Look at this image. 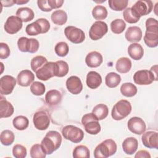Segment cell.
Masks as SVG:
<instances>
[{"mask_svg":"<svg viewBox=\"0 0 158 158\" xmlns=\"http://www.w3.org/2000/svg\"><path fill=\"white\" fill-rule=\"evenodd\" d=\"M146 30L144 41L147 46L156 48L158 45V22L154 18H149L146 21Z\"/></svg>","mask_w":158,"mask_h":158,"instance_id":"cell-1","label":"cell"},{"mask_svg":"<svg viewBox=\"0 0 158 158\" xmlns=\"http://www.w3.org/2000/svg\"><path fill=\"white\" fill-rule=\"evenodd\" d=\"M12 124L15 129L18 130H24L28 127L29 120L27 117L19 115L13 119Z\"/></svg>","mask_w":158,"mask_h":158,"instance_id":"cell-33","label":"cell"},{"mask_svg":"<svg viewBox=\"0 0 158 158\" xmlns=\"http://www.w3.org/2000/svg\"><path fill=\"white\" fill-rule=\"evenodd\" d=\"M131 68V60L126 57L118 59L115 64V69L120 73H128Z\"/></svg>","mask_w":158,"mask_h":158,"instance_id":"cell-27","label":"cell"},{"mask_svg":"<svg viewBox=\"0 0 158 158\" xmlns=\"http://www.w3.org/2000/svg\"><path fill=\"white\" fill-rule=\"evenodd\" d=\"M65 84L68 91L73 94H78L82 91L83 84L77 76H71L68 78Z\"/></svg>","mask_w":158,"mask_h":158,"instance_id":"cell-18","label":"cell"},{"mask_svg":"<svg viewBox=\"0 0 158 158\" xmlns=\"http://www.w3.org/2000/svg\"><path fill=\"white\" fill-rule=\"evenodd\" d=\"M121 81V77L120 75L115 72H110L107 74L105 77V83L107 87L114 88L117 87Z\"/></svg>","mask_w":158,"mask_h":158,"instance_id":"cell-31","label":"cell"},{"mask_svg":"<svg viewBox=\"0 0 158 158\" xmlns=\"http://www.w3.org/2000/svg\"><path fill=\"white\" fill-rule=\"evenodd\" d=\"M30 156L32 158H44L46 153L40 144H33L30 149Z\"/></svg>","mask_w":158,"mask_h":158,"instance_id":"cell-41","label":"cell"},{"mask_svg":"<svg viewBox=\"0 0 158 158\" xmlns=\"http://www.w3.org/2000/svg\"><path fill=\"white\" fill-rule=\"evenodd\" d=\"M108 31V27L103 21H96L91 27L89 30V38L94 41L102 38Z\"/></svg>","mask_w":158,"mask_h":158,"instance_id":"cell-12","label":"cell"},{"mask_svg":"<svg viewBox=\"0 0 158 158\" xmlns=\"http://www.w3.org/2000/svg\"><path fill=\"white\" fill-rule=\"evenodd\" d=\"M117 151V144L112 139H107L99 144L94 151L95 158H107L114 155Z\"/></svg>","mask_w":158,"mask_h":158,"instance_id":"cell-3","label":"cell"},{"mask_svg":"<svg viewBox=\"0 0 158 158\" xmlns=\"http://www.w3.org/2000/svg\"><path fill=\"white\" fill-rule=\"evenodd\" d=\"M2 3V4L5 6V7H10V6H12L14 5V1H1V2Z\"/></svg>","mask_w":158,"mask_h":158,"instance_id":"cell-52","label":"cell"},{"mask_svg":"<svg viewBox=\"0 0 158 158\" xmlns=\"http://www.w3.org/2000/svg\"><path fill=\"white\" fill-rule=\"evenodd\" d=\"M35 79V75L30 70H23L19 72L17 77L19 85L23 87L30 86Z\"/></svg>","mask_w":158,"mask_h":158,"instance_id":"cell-19","label":"cell"},{"mask_svg":"<svg viewBox=\"0 0 158 158\" xmlns=\"http://www.w3.org/2000/svg\"><path fill=\"white\" fill-rule=\"evenodd\" d=\"M86 83L89 88L96 89L102 83V77L99 73L95 71H90L86 75Z\"/></svg>","mask_w":158,"mask_h":158,"instance_id":"cell-23","label":"cell"},{"mask_svg":"<svg viewBox=\"0 0 158 158\" xmlns=\"http://www.w3.org/2000/svg\"><path fill=\"white\" fill-rule=\"evenodd\" d=\"M138 147V141L134 137H128L122 143V149L124 152L128 155L133 154Z\"/></svg>","mask_w":158,"mask_h":158,"instance_id":"cell-24","label":"cell"},{"mask_svg":"<svg viewBox=\"0 0 158 158\" xmlns=\"http://www.w3.org/2000/svg\"><path fill=\"white\" fill-rule=\"evenodd\" d=\"M64 2L63 0H48V3L52 9L61 7Z\"/></svg>","mask_w":158,"mask_h":158,"instance_id":"cell-50","label":"cell"},{"mask_svg":"<svg viewBox=\"0 0 158 158\" xmlns=\"http://www.w3.org/2000/svg\"><path fill=\"white\" fill-rule=\"evenodd\" d=\"M51 19L54 24L63 25L67 22V15L63 10H56L51 14Z\"/></svg>","mask_w":158,"mask_h":158,"instance_id":"cell-29","label":"cell"},{"mask_svg":"<svg viewBox=\"0 0 158 158\" xmlns=\"http://www.w3.org/2000/svg\"><path fill=\"white\" fill-rule=\"evenodd\" d=\"M62 135L65 139L74 143L81 142L84 138L83 131L78 127L72 125L65 126L62 130Z\"/></svg>","mask_w":158,"mask_h":158,"instance_id":"cell-6","label":"cell"},{"mask_svg":"<svg viewBox=\"0 0 158 158\" xmlns=\"http://www.w3.org/2000/svg\"><path fill=\"white\" fill-rule=\"evenodd\" d=\"M15 15L23 22H28L32 20L35 16L33 10L27 7L19 8Z\"/></svg>","mask_w":158,"mask_h":158,"instance_id":"cell-28","label":"cell"},{"mask_svg":"<svg viewBox=\"0 0 158 158\" xmlns=\"http://www.w3.org/2000/svg\"><path fill=\"white\" fill-rule=\"evenodd\" d=\"M46 88L44 85L40 81H33L30 86V91L36 96H41L44 94Z\"/></svg>","mask_w":158,"mask_h":158,"instance_id":"cell-44","label":"cell"},{"mask_svg":"<svg viewBox=\"0 0 158 158\" xmlns=\"http://www.w3.org/2000/svg\"><path fill=\"white\" fill-rule=\"evenodd\" d=\"M25 31L27 34L30 36H36L40 33H43L42 28L36 20L30 24H28L26 27Z\"/></svg>","mask_w":158,"mask_h":158,"instance_id":"cell-39","label":"cell"},{"mask_svg":"<svg viewBox=\"0 0 158 158\" xmlns=\"http://www.w3.org/2000/svg\"><path fill=\"white\" fill-rule=\"evenodd\" d=\"M102 62V56L98 51H91L85 57L86 64L91 68H96L100 66Z\"/></svg>","mask_w":158,"mask_h":158,"instance_id":"cell-20","label":"cell"},{"mask_svg":"<svg viewBox=\"0 0 158 158\" xmlns=\"http://www.w3.org/2000/svg\"><path fill=\"white\" fill-rule=\"evenodd\" d=\"M81 123L85 131L93 135L98 134L101 129L98 118L93 113H88L84 115L81 118Z\"/></svg>","mask_w":158,"mask_h":158,"instance_id":"cell-5","label":"cell"},{"mask_svg":"<svg viewBox=\"0 0 158 158\" xmlns=\"http://www.w3.org/2000/svg\"><path fill=\"white\" fill-rule=\"evenodd\" d=\"M64 34L70 41L75 44L81 43L85 39L84 31L81 29L74 26H67L65 27Z\"/></svg>","mask_w":158,"mask_h":158,"instance_id":"cell-11","label":"cell"},{"mask_svg":"<svg viewBox=\"0 0 158 158\" xmlns=\"http://www.w3.org/2000/svg\"><path fill=\"white\" fill-rule=\"evenodd\" d=\"M134 82L139 85H148L154 81H157V78L154 73L148 70H140L136 72L133 75Z\"/></svg>","mask_w":158,"mask_h":158,"instance_id":"cell-10","label":"cell"},{"mask_svg":"<svg viewBox=\"0 0 158 158\" xmlns=\"http://www.w3.org/2000/svg\"><path fill=\"white\" fill-rule=\"evenodd\" d=\"M92 113L98 120H102L106 118L108 115L109 109L106 105L104 104H99L94 107Z\"/></svg>","mask_w":158,"mask_h":158,"instance_id":"cell-30","label":"cell"},{"mask_svg":"<svg viewBox=\"0 0 158 158\" xmlns=\"http://www.w3.org/2000/svg\"><path fill=\"white\" fill-rule=\"evenodd\" d=\"M54 51L56 54L60 57L66 56L69 51V45L67 43L64 41H60L57 43L54 48Z\"/></svg>","mask_w":158,"mask_h":158,"instance_id":"cell-43","label":"cell"},{"mask_svg":"<svg viewBox=\"0 0 158 158\" xmlns=\"http://www.w3.org/2000/svg\"><path fill=\"white\" fill-rule=\"evenodd\" d=\"M47 62L48 60L45 57L43 56H36L34 57L31 60V69L33 72H36Z\"/></svg>","mask_w":158,"mask_h":158,"instance_id":"cell-38","label":"cell"},{"mask_svg":"<svg viewBox=\"0 0 158 158\" xmlns=\"http://www.w3.org/2000/svg\"><path fill=\"white\" fill-rule=\"evenodd\" d=\"M125 38L127 41L131 43H137L141 41L142 38L141 29L137 26L130 27L126 31Z\"/></svg>","mask_w":158,"mask_h":158,"instance_id":"cell-21","label":"cell"},{"mask_svg":"<svg viewBox=\"0 0 158 158\" xmlns=\"http://www.w3.org/2000/svg\"><path fill=\"white\" fill-rule=\"evenodd\" d=\"M22 21L17 16L11 15L9 17L4 25L5 31L9 34H15L22 28Z\"/></svg>","mask_w":158,"mask_h":158,"instance_id":"cell-14","label":"cell"},{"mask_svg":"<svg viewBox=\"0 0 158 158\" xmlns=\"http://www.w3.org/2000/svg\"><path fill=\"white\" fill-rule=\"evenodd\" d=\"M153 9V3L149 0H139L131 7V10L135 17L140 19L141 16L149 14Z\"/></svg>","mask_w":158,"mask_h":158,"instance_id":"cell-7","label":"cell"},{"mask_svg":"<svg viewBox=\"0 0 158 158\" xmlns=\"http://www.w3.org/2000/svg\"><path fill=\"white\" fill-rule=\"evenodd\" d=\"M15 4H17L18 5L20 4H26L28 2V1H23V0H17V1H14Z\"/></svg>","mask_w":158,"mask_h":158,"instance_id":"cell-53","label":"cell"},{"mask_svg":"<svg viewBox=\"0 0 158 158\" xmlns=\"http://www.w3.org/2000/svg\"><path fill=\"white\" fill-rule=\"evenodd\" d=\"M36 21L40 24V25L42 28L43 33H46L49 30V29H50V23L46 19L40 18V19H38L36 20Z\"/></svg>","mask_w":158,"mask_h":158,"instance_id":"cell-49","label":"cell"},{"mask_svg":"<svg viewBox=\"0 0 158 158\" xmlns=\"http://www.w3.org/2000/svg\"><path fill=\"white\" fill-rule=\"evenodd\" d=\"M127 127L131 132L136 135L143 134L146 129L144 121L138 117H133L130 118L128 121Z\"/></svg>","mask_w":158,"mask_h":158,"instance_id":"cell-16","label":"cell"},{"mask_svg":"<svg viewBox=\"0 0 158 158\" xmlns=\"http://www.w3.org/2000/svg\"><path fill=\"white\" fill-rule=\"evenodd\" d=\"M131 105L128 101L120 100L113 106L111 116L115 120H121L131 113Z\"/></svg>","mask_w":158,"mask_h":158,"instance_id":"cell-4","label":"cell"},{"mask_svg":"<svg viewBox=\"0 0 158 158\" xmlns=\"http://www.w3.org/2000/svg\"><path fill=\"white\" fill-rule=\"evenodd\" d=\"M151 157L149 152L146 150H139L135 156V158H151Z\"/></svg>","mask_w":158,"mask_h":158,"instance_id":"cell-51","label":"cell"},{"mask_svg":"<svg viewBox=\"0 0 158 158\" xmlns=\"http://www.w3.org/2000/svg\"><path fill=\"white\" fill-rule=\"evenodd\" d=\"M33 122L35 127L37 130H45L50 125V118L45 111L39 110L34 114Z\"/></svg>","mask_w":158,"mask_h":158,"instance_id":"cell-13","label":"cell"},{"mask_svg":"<svg viewBox=\"0 0 158 158\" xmlns=\"http://www.w3.org/2000/svg\"><path fill=\"white\" fill-rule=\"evenodd\" d=\"M109 7L115 11H121L125 9L128 3L127 0H109L108 1Z\"/></svg>","mask_w":158,"mask_h":158,"instance_id":"cell-40","label":"cell"},{"mask_svg":"<svg viewBox=\"0 0 158 158\" xmlns=\"http://www.w3.org/2000/svg\"><path fill=\"white\" fill-rule=\"evenodd\" d=\"M62 143L61 135L57 131H49L42 139L41 145L46 154H51L60 146Z\"/></svg>","mask_w":158,"mask_h":158,"instance_id":"cell-2","label":"cell"},{"mask_svg":"<svg viewBox=\"0 0 158 158\" xmlns=\"http://www.w3.org/2000/svg\"><path fill=\"white\" fill-rule=\"evenodd\" d=\"M120 92L124 96L133 97L137 93V88L131 83H124L120 87Z\"/></svg>","mask_w":158,"mask_h":158,"instance_id":"cell-32","label":"cell"},{"mask_svg":"<svg viewBox=\"0 0 158 158\" xmlns=\"http://www.w3.org/2000/svg\"><path fill=\"white\" fill-rule=\"evenodd\" d=\"M0 64H1V66H2V65H3V64H2V62H1V63H0ZM2 71H3V69H2V71H1V73H2Z\"/></svg>","mask_w":158,"mask_h":158,"instance_id":"cell-54","label":"cell"},{"mask_svg":"<svg viewBox=\"0 0 158 158\" xmlns=\"http://www.w3.org/2000/svg\"><path fill=\"white\" fill-rule=\"evenodd\" d=\"M123 17L124 20L129 23H135L138 22L139 19L137 18L134 15L131 10V7L127 8L123 12Z\"/></svg>","mask_w":158,"mask_h":158,"instance_id":"cell-46","label":"cell"},{"mask_svg":"<svg viewBox=\"0 0 158 158\" xmlns=\"http://www.w3.org/2000/svg\"><path fill=\"white\" fill-rule=\"evenodd\" d=\"M15 139V136L14 133L9 130H3L0 136L1 143L4 146H9L11 145Z\"/></svg>","mask_w":158,"mask_h":158,"instance_id":"cell-35","label":"cell"},{"mask_svg":"<svg viewBox=\"0 0 158 158\" xmlns=\"http://www.w3.org/2000/svg\"><path fill=\"white\" fill-rule=\"evenodd\" d=\"M17 46L21 52L35 53L39 49L40 44L38 41L35 38H28L22 36L18 40Z\"/></svg>","mask_w":158,"mask_h":158,"instance_id":"cell-8","label":"cell"},{"mask_svg":"<svg viewBox=\"0 0 158 158\" xmlns=\"http://www.w3.org/2000/svg\"><path fill=\"white\" fill-rule=\"evenodd\" d=\"M14 108L12 104L2 95L0 99V118H7L12 115Z\"/></svg>","mask_w":158,"mask_h":158,"instance_id":"cell-22","label":"cell"},{"mask_svg":"<svg viewBox=\"0 0 158 158\" xmlns=\"http://www.w3.org/2000/svg\"><path fill=\"white\" fill-rule=\"evenodd\" d=\"M73 157L74 158H89L90 157L89 150L85 145L77 146L73 151Z\"/></svg>","mask_w":158,"mask_h":158,"instance_id":"cell-36","label":"cell"},{"mask_svg":"<svg viewBox=\"0 0 158 158\" xmlns=\"http://www.w3.org/2000/svg\"><path fill=\"white\" fill-rule=\"evenodd\" d=\"M143 145L150 149H158V133L154 131L144 132L141 136Z\"/></svg>","mask_w":158,"mask_h":158,"instance_id":"cell-17","label":"cell"},{"mask_svg":"<svg viewBox=\"0 0 158 158\" xmlns=\"http://www.w3.org/2000/svg\"><path fill=\"white\" fill-rule=\"evenodd\" d=\"M92 15L94 19L98 21H101V20L105 19L107 16V9L103 6L97 5L93 9Z\"/></svg>","mask_w":158,"mask_h":158,"instance_id":"cell-34","label":"cell"},{"mask_svg":"<svg viewBox=\"0 0 158 158\" xmlns=\"http://www.w3.org/2000/svg\"><path fill=\"white\" fill-rule=\"evenodd\" d=\"M35 73L38 79L46 81L53 77H56L57 64L56 62H48Z\"/></svg>","mask_w":158,"mask_h":158,"instance_id":"cell-9","label":"cell"},{"mask_svg":"<svg viewBox=\"0 0 158 158\" xmlns=\"http://www.w3.org/2000/svg\"><path fill=\"white\" fill-rule=\"evenodd\" d=\"M10 54V51L9 46L5 43H0V59H7Z\"/></svg>","mask_w":158,"mask_h":158,"instance_id":"cell-47","label":"cell"},{"mask_svg":"<svg viewBox=\"0 0 158 158\" xmlns=\"http://www.w3.org/2000/svg\"><path fill=\"white\" fill-rule=\"evenodd\" d=\"M126 28V23L123 20L117 19L114 20L110 23V30L115 34L122 33Z\"/></svg>","mask_w":158,"mask_h":158,"instance_id":"cell-37","label":"cell"},{"mask_svg":"<svg viewBox=\"0 0 158 158\" xmlns=\"http://www.w3.org/2000/svg\"><path fill=\"white\" fill-rule=\"evenodd\" d=\"M57 64V73L56 77H63L65 76L69 70V67L68 64L64 60H57L56 62Z\"/></svg>","mask_w":158,"mask_h":158,"instance_id":"cell-42","label":"cell"},{"mask_svg":"<svg viewBox=\"0 0 158 158\" xmlns=\"http://www.w3.org/2000/svg\"><path fill=\"white\" fill-rule=\"evenodd\" d=\"M128 54L133 60H139L143 57L144 50L140 44L133 43L128 48Z\"/></svg>","mask_w":158,"mask_h":158,"instance_id":"cell-25","label":"cell"},{"mask_svg":"<svg viewBox=\"0 0 158 158\" xmlns=\"http://www.w3.org/2000/svg\"><path fill=\"white\" fill-rule=\"evenodd\" d=\"M38 6L40 10L43 12H50L52 10V8L48 3L47 0H38L37 1Z\"/></svg>","mask_w":158,"mask_h":158,"instance_id":"cell-48","label":"cell"},{"mask_svg":"<svg viewBox=\"0 0 158 158\" xmlns=\"http://www.w3.org/2000/svg\"><path fill=\"white\" fill-rule=\"evenodd\" d=\"M0 93L1 95L10 94L16 85V80L11 75H4L1 78Z\"/></svg>","mask_w":158,"mask_h":158,"instance_id":"cell-15","label":"cell"},{"mask_svg":"<svg viewBox=\"0 0 158 158\" xmlns=\"http://www.w3.org/2000/svg\"><path fill=\"white\" fill-rule=\"evenodd\" d=\"M62 100V94L57 89H51L45 95V101L50 106H56Z\"/></svg>","mask_w":158,"mask_h":158,"instance_id":"cell-26","label":"cell"},{"mask_svg":"<svg viewBox=\"0 0 158 158\" xmlns=\"http://www.w3.org/2000/svg\"><path fill=\"white\" fill-rule=\"evenodd\" d=\"M27 149L22 144H17L12 148V154L15 158H25L27 156Z\"/></svg>","mask_w":158,"mask_h":158,"instance_id":"cell-45","label":"cell"}]
</instances>
